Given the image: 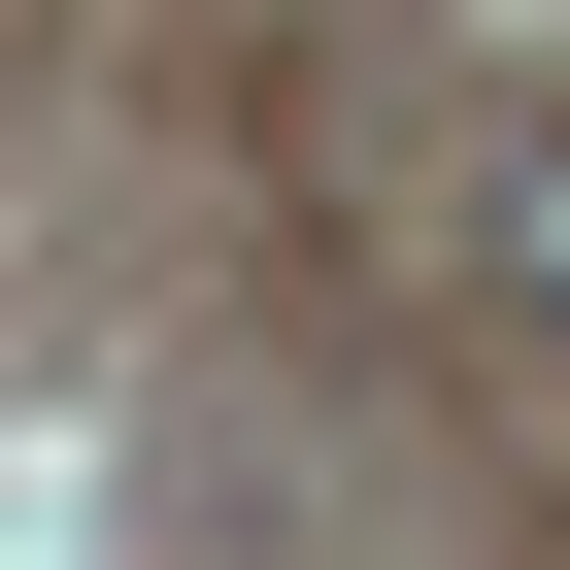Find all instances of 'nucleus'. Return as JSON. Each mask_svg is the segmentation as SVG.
<instances>
[{
	"mask_svg": "<svg viewBox=\"0 0 570 570\" xmlns=\"http://www.w3.org/2000/svg\"><path fill=\"white\" fill-rule=\"evenodd\" d=\"M503 336L570 370V168H503Z\"/></svg>",
	"mask_w": 570,
	"mask_h": 570,
	"instance_id": "f257e3e1",
	"label": "nucleus"
}]
</instances>
